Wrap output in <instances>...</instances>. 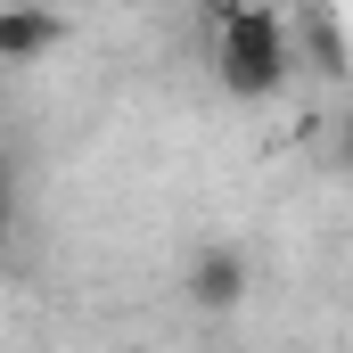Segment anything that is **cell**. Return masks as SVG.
Returning <instances> with one entry per match:
<instances>
[{
    "instance_id": "obj_2",
    "label": "cell",
    "mask_w": 353,
    "mask_h": 353,
    "mask_svg": "<svg viewBox=\"0 0 353 353\" xmlns=\"http://www.w3.org/2000/svg\"><path fill=\"white\" fill-rule=\"evenodd\" d=\"M247 288H255V271H247L239 247H197V263H189V304L197 312H239Z\"/></svg>"
},
{
    "instance_id": "obj_5",
    "label": "cell",
    "mask_w": 353,
    "mask_h": 353,
    "mask_svg": "<svg viewBox=\"0 0 353 353\" xmlns=\"http://www.w3.org/2000/svg\"><path fill=\"white\" fill-rule=\"evenodd\" d=\"M337 173H353V107H345V123H337Z\"/></svg>"
},
{
    "instance_id": "obj_1",
    "label": "cell",
    "mask_w": 353,
    "mask_h": 353,
    "mask_svg": "<svg viewBox=\"0 0 353 353\" xmlns=\"http://www.w3.org/2000/svg\"><path fill=\"white\" fill-rule=\"evenodd\" d=\"M214 74L230 99H279L296 74V50H288V25L271 17L263 0H230L214 17Z\"/></svg>"
},
{
    "instance_id": "obj_3",
    "label": "cell",
    "mask_w": 353,
    "mask_h": 353,
    "mask_svg": "<svg viewBox=\"0 0 353 353\" xmlns=\"http://www.w3.org/2000/svg\"><path fill=\"white\" fill-rule=\"evenodd\" d=\"M66 41V17L41 8V0H8L0 8V66H25V58H50Z\"/></svg>"
},
{
    "instance_id": "obj_6",
    "label": "cell",
    "mask_w": 353,
    "mask_h": 353,
    "mask_svg": "<svg viewBox=\"0 0 353 353\" xmlns=\"http://www.w3.org/2000/svg\"><path fill=\"white\" fill-rule=\"evenodd\" d=\"M8 230H17V189H0V247H8Z\"/></svg>"
},
{
    "instance_id": "obj_8",
    "label": "cell",
    "mask_w": 353,
    "mask_h": 353,
    "mask_svg": "<svg viewBox=\"0 0 353 353\" xmlns=\"http://www.w3.org/2000/svg\"><path fill=\"white\" fill-rule=\"evenodd\" d=\"M296 8H312V0H296Z\"/></svg>"
},
{
    "instance_id": "obj_7",
    "label": "cell",
    "mask_w": 353,
    "mask_h": 353,
    "mask_svg": "<svg viewBox=\"0 0 353 353\" xmlns=\"http://www.w3.org/2000/svg\"><path fill=\"white\" fill-rule=\"evenodd\" d=\"M0 189H17V165H8V157H0Z\"/></svg>"
},
{
    "instance_id": "obj_4",
    "label": "cell",
    "mask_w": 353,
    "mask_h": 353,
    "mask_svg": "<svg viewBox=\"0 0 353 353\" xmlns=\"http://www.w3.org/2000/svg\"><path fill=\"white\" fill-rule=\"evenodd\" d=\"M304 41H312V58H321V66H345V41H337V25H312Z\"/></svg>"
}]
</instances>
